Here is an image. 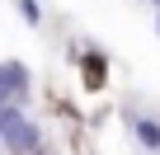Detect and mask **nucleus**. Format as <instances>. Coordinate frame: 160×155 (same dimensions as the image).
<instances>
[{
    "label": "nucleus",
    "instance_id": "4",
    "mask_svg": "<svg viewBox=\"0 0 160 155\" xmlns=\"http://www.w3.org/2000/svg\"><path fill=\"white\" fill-rule=\"evenodd\" d=\"M14 10H19V19L28 28H42V5H38V0H14Z\"/></svg>",
    "mask_w": 160,
    "mask_h": 155
},
{
    "label": "nucleus",
    "instance_id": "2",
    "mask_svg": "<svg viewBox=\"0 0 160 155\" xmlns=\"http://www.w3.org/2000/svg\"><path fill=\"white\" fill-rule=\"evenodd\" d=\"M24 94H28V66H19V61H0V99L14 104V99H24Z\"/></svg>",
    "mask_w": 160,
    "mask_h": 155
},
{
    "label": "nucleus",
    "instance_id": "3",
    "mask_svg": "<svg viewBox=\"0 0 160 155\" xmlns=\"http://www.w3.org/2000/svg\"><path fill=\"white\" fill-rule=\"evenodd\" d=\"M132 136H137L146 150H160V122H155V118H141V113H137V118H132Z\"/></svg>",
    "mask_w": 160,
    "mask_h": 155
},
{
    "label": "nucleus",
    "instance_id": "1",
    "mask_svg": "<svg viewBox=\"0 0 160 155\" xmlns=\"http://www.w3.org/2000/svg\"><path fill=\"white\" fill-rule=\"evenodd\" d=\"M0 150L5 155H42V132L19 113V104H0Z\"/></svg>",
    "mask_w": 160,
    "mask_h": 155
},
{
    "label": "nucleus",
    "instance_id": "6",
    "mask_svg": "<svg viewBox=\"0 0 160 155\" xmlns=\"http://www.w3.org/2000/svg\"><path fill=\"white\" fill-rule=\"evenodd\" d=\"M0 155H5V150H0Z\"/></svg>",
    "mask_w": 160,
    "mask_h": 155
},
{
    "label": "nucleus",
    "instance_id": "5",
    "mask_svg": "<svg viewBox=\"0 0 160 155\" xmlns=\"http://www.w3.org/2000/svg\"><path fill=\"white\" fill-rule=\"evenodd\" d=\"M155 33H160V5H155Z\"/></svg>",
    "mask_w": 160,
    "mask_h": 155
}]
</instances>
